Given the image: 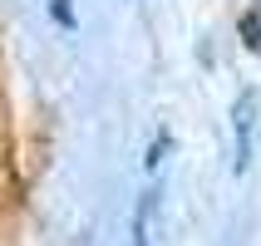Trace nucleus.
<instances>
[{
    "label": "nucleus",
    "mask_w": 261,
    "mask_h": 246,
    "mask_svg": "<svg viewBox=\"0 0 261 246\" xmlns=\"http://www.w3.org/2000/svg\"><path fill=\"white\" fill-rule=\"evenodd\" d=\"M232 133H237V153H232V173L242 177L251 168V133H256V94L242 89L232 103Z\"/></svg>",
    "instance_id": "f257e3e1"
},
{
    "label": "nucleus",
    "mask_w": 261,
    "mask_h": 246,
    "mask_svg": "<svg viewBox=\"0 0 261 246\" xmlns=\"http://www.w3.org/2000/svg\"><path fill=\"white\" fill-rule=\"evenodd\" d=\"M153 207H158L153 192H143L133 207V246H153Z\"/></svg>",
    "instance_id": "f03ea898"
},
{
    "label": "nucleus",
    "mask_w": 261,
    "mask_h": 246,
    "mask_svg": "<svg viewBox=\"0 0 261 246\" xmlns=\"http://www.w3.org/2000/svg\"><path fill=\"white\" fill-rule=\"evenodd\" d=\"M237 30H242V40H247V49H251V54H261V0L242 10V20H237Z\"/></svg>",
    "instance_id": "7ed1b4c3"
},
{
    "label": "nucleus",
    "mask_w": 261,
    "mask_h": 246,
    "mask_svg": "<svg viewBox=\"0 0 261 246\" xmlns=\"http://www.w3.org/2000/svg\"><path fill=\"white\" fill-rule=\"evenodd\" d=\"M163 153H168V133H163V138H158V143H153V148H148V168H158V162H163Z\"/></svg>",
    "instance_id": "20e7f679"
},
{
    "label": "nucleus",
    "mask_w": 261,
    "mask_h": 246,
    "mask_svg": "<svg viewBox=\"0 0 261 246\" xmlns=\"http://www.w3.org/2000/svg\"><path fill=\"white\" fill-rule=\"evenodd\" d=\"M55 20H59V25H74V15H69V5H64V0H55Z\"/></svg>",
    "instance_id": "39448f33"
}]
</instances>
